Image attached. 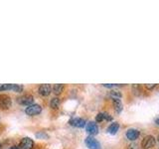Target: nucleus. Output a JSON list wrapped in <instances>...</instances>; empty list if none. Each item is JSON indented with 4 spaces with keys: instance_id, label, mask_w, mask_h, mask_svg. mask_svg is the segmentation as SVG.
Wrapping results in <instances>:
<instances>
[{
    "instance_id": "nucleus-6",
    "label": "nucleus",
    "mask_w": 159,
    "mask_h": 149,
    "mask_svg": "<svg viewBox=\"0 0 159 149\" xmlns=\"http://www.w3.org/2000/svg\"><path fill=\"white\" fill-rule=\"evenodd\" d=\"M34 141L29 137H24L19 144V149H33Z\"/></svg>"
},
{
    "instance_id": "nucleus-21",
    "label": "nucleus",
    "mask_w": 159,
    "mask_h": 149,
    "mask_svg": "<svg viewBox=\"0 0 159 149\" xmlns=\"http://www.w3.org/2000/svg\"><path fill=\"white\" fill-rule=\"evenodd\" d=\"M128 149H138V145L136 143H131L128 145Z\"/></svg>"
},
{
    "instance_id": "nucleus-17",
    "label": "nucleus",
    "mask_w": 159,
    "mask_h": 149,
    "mask_svg": "<svg viewBox=\"0 0 159 149\" xmlns=\"http://www.w3.org/2000/svg\"><path fill=\"white\" fill-rule=\"evenodd\" d=\"M132 91L134 92V93H135L136 96H138V94L140 93V86H139V84H133Z\"/></svg>"
},
{
    "instance_id": "nucleus-18",
    "label": "nucleus",
    "mask_w": 159,
    "mask_h": 149,
    "mask_svg": "<svg viewBox=\"0 0 159 149\" xmlns=\"http://www.w3.org/2000/svg\"><path fill=\"white\" fill-rule=\"evenodd\" d=\"M13 92L15 93H20L23 91V87L22 86H19V84H13Z\"/></svg>"
},
{
    "instance_id": "nucleus-11",
    "label": "nucleus",
    "mask_w": 159,
    "mask_h": 149,
    "mask_svg": "<svg viewBox=\"0 0 159 149\" xmlns=\"http://www.w3.org/2000/svg\"><path fill=\"white\" fill-rule=\"evenodd\" d=\"M64 88L65 86L63 84H54V87H53V92L55 94H60L64 91Z\"/></svg>"
},
{
    "instance_id": "nucleus-16",
    "label": "nucleus",
    "mask_w": 159,
    "mask_h": 149,
    "mask_svg": "<svg viewBox=\"0 0 159 149\" xmlns=\"http://www.w3.org/2000/svg\"><path fill=\"white\" fill-rule=\"evenodd\" d=\"M109 96H111V97H112L113 99H119L121 97V93L118 92V91H111V93H109Z\"/></svg>"
},
{
    "instance_id": "nucleus-23",
    "label": "nucleus",
    "mask_w": 159,
    "mask_h": 149,
    "mask_svg": "<svg viewBox=\"0 0 159 149\" xmlns=\"http://www.w3.org/2000/svg\"><path fill=\"white\" fill-rule=\"evenodd\" d=\"M156 87V84H146V88H148V89H151V88H155Z\"/></svg>"
},
{
    "instance_id": "nucleus-8",
    "label": "nucleus",
    "mask_w": 159,
    "mask_h": 149,
    "mask_svg": "<svg viewBox=\"0 0 159 149\" xmlns=\"http://www.w3.org/2000/svg\"><path fill=\"white\" fill-rule=\"evenodd\" d=\"M86 130L87 132H89V134H92V135H93V134H97L98 132V127L97 125L96 122L93 121H89L86 124Z\"/></svg>"
},
{
    "instance_id": "nucleus-3",
    "label": "nucleus",
    "mask_w": 159,
    "mask_h": 149,
    "mask_svg": "<svg viewBox=\"0 0 159 149\" xmlns=\"http://www.w3.org/2000/svg\"><path fill=\"white\" fill-rule=\"evenodd\" d=\"M156 143V139L154 138L152 135H147L143 138L142 143H141V146L143 149H150L152 148Z\"/></svg>"
},
{
    "instance_id": "nucleus-25",
    "label": "nucleus",
    "mask_w": 159,
    "mask_h": 149,
    "mask_svg": "<svg viewBox=\"0 0 159 149\" xmlns=\"http://www.w3.org/2000/svg\"><path fill=\"white\" fill-rule=\"evenodd\" d=\"M155 122H156V123L158 124V125H159V117H158V118H156V120H155Z\"/></svg>"
},
{
    "instance_id": "nucleus-2",
    "label": "nucleus",
    "mask_w": 159,
    "mask_h": 149,
    "mask_svg": "<svg viewBox=\"0 0 159 149\" xmlns=\"http://www.w3.org/2000/svg\"><path fill=\"white\" fill-rule=\"evenodd\" d=\"M41 111H42V107L37 103H33V104H31V106H27L26 109H25L26 114H28V115H30V116L38 115L39 113H41Z\"/></svg>"
},
{
    "instance_id": "nucleus-24",
    "label": "nucleus",
    "mask_w": 159,
    "mask_h": 149,
    "mask_svg": "<svg viewBox=\"0 0 159 149\" xmlns=\"http://www.w3.org/2000/svg\"><path fill=\"white\" fill-rule=\"evenodd\" d=\"M106 88H114V87H117V84H103Z\"/></svg>"
},
{
    "instance_id": "nucleus-7",
    "label": "nucleus",
    "mask_w": 159,
    "mask_h": 149,
    "mask_svg": "<svg viewBox=\"0 0 159 149\" xmlns=\"http://www.w3.org/2000/svg\"><path fill=\"white\" fill-rule=\"evenodd\" d=\"M51 92H52V87L50 86L49 84H43L38 88V93L40 96H42V97L49 96V94L51 93Z\"/></svg>"
},
{
    "instance_id": "nucleus-9",
    "label": "nucleus",
    "mask_w": 159,
    "mask_h": 149,
    "mask_svg": "<svg viewBox=\"0 0 159 149\" xmlns=\"http://www.w3.org/2000/svg\"><path fill=\"white\" fill-rule=\"evenodd\" d=\"M139 136V131L137 130V129H134V128H130L128 129V130L126 131V137L129 139V140H135V139H137Z\"/></svg>"
},
{
    "instance_id": "nucleus-13",
    "label": "nucleus",
    "mask_w": 159,
    "mask_h": 149,
    "mask_svg": "<svg viewBox=\"0 0 159 149\" xmlns=\"http://www.w3.org/2000/svg\"><path fill=\"white\" fill-rule=\"evenodd\" d=\"M113 106L117 112H120L122 111V103L120 99H113Z\"/></svg>"
},
{
    "instance_id": "nucleus-22",
    "label": "nucleus",
    "mask_w": 159,
    "mask_h": 149,
    "mask_svg": "<svg viewBox=\"0 0 159 149\" xmlns=\"http://www.w3.org/2000/svg\"><path fill=\"white\" fill-rule=\"evenodd\" d=\"M36 136H37V137H45V138H47V137H48L47 134H45V133H43V132H38V133L36 134Z\"/></svg>"
},
{
    "instance_id": "nucleus-1",
    "label": "nucleus",
    "mask_w": 159,
    "mask_h": 149,
    "mask_svg": "<svg viewBox=\"0 0 159 149\" xmlns=\"http://www.w3.org/2000/svg\"><path fill=\"white\" fill-rule=\"evenodd\" d=\"M12 106V99L7 94L0 93V108L8 109Z\"/></svg>"
},
{
    "instance_id": "nucleus-26",
    "label": "nucleus",
    "mask_w": 159,
    "mask_h": 149,
    "mask_svg": "<svg viewBox=\"0 0 159 149\" xmlns=\"http://www.w3.org/2000/svg\"><path fill=\"white\" fill-rule=\"evenodd\" d=\"M11 149H19V148H18L17 146H12V147H11Z\"/></svg>"
},
{
    "instance_id": "nucleus-28",
    "label": "nucleus",
    "mask_w": 159,
    "mask_h": 149,
    "mask_svg": "<svg viewBox=\"0 0 159 149\" xmlns=\"http://www.w3.org/2000/svg\"><path fill=\"white\" fill-rule=\"evenodd\" d=\"M158 141H159V135H158Z\"/></svg>"
},
{
    "instance_id": "nucleus-10",
    "label": "nucleus",
    "mask_w": 159,
    "mask_h": 149,
    "mask_svg": "<svg viewBox=\"0 0 159 149\" xmlns=\"http://www.w3.org/2000/svg\"><path fill=\"white\" fill-rule=\"evenodd\" d=\"M70 123L72 124L73 126H76V127H84V125H86V120L83 118H80V117H76V118H73L71 121H70Z\"/></svg>"
},
{
    "instance_id": "nucleus-20",
    "label": "nucleus",
    "mask_w": 159,
    "mask_h": 149,
    "mask_svg": "<svg viewBox=\"0 0 159 149\" xmlns=\"http://www.w3.org/2000/svg\"><path fill=\"white\" fill-rule=\"evenodd\" d=\"M103 117H104V119H106V120H111V119H112V117L111 116V115H109V114L108 113H107V112H103Z\"/></svg>"
},
{
    "instance_id": "nucleus-14",
    "label": "nucleus",
    "mask_w": 159,
    "mask_h": 149,
    "mask_svg": "<svg viewBox=\"0 0 159 149\" xmlns=\"http://www.w3.org/2000/svg\"><path fill=\"white\" fill-rule=\"evenodd\" d=\"M60 103H61V101H60V98L59 97H54V98H52L51 102H50V106H51L52 108L57 109L60 106Z\"/></svg>"
},
{
    "instance_id": "nucleus-27",
    "label": "nucleus",
    "mask_w": 159,
    "mask_h": 149,
    "mask_svg": "<svg viewBox=\"0 0 159 149\" xmlns=\"http://www.w3.org/2000/svg\"><path fill=\"white\" fill-rule=\"evenodd\" d=\"M0 149H1V144H0Z\"/></svg>"
},
{
    "instance_id": "nucleus-15",
    "label": "nucleus",
    "mask_w": 159,
    "mask_h": 149,
    "mask_svg": "<svg viewBox=\"0 0 159 149\" xmlns=\"http://www.w3.org/2000/svg\"><path fill=\"white\" fill-rule=\"evenodd\" d=\"M9 89H13V84H0V92L3 91H9Z\"/></svg>"
},
{
    "instance_id": "nucleus-19",
    "label": "nucleus",
    "mask_w": 159,
    "mask_h": 149,
    "mask_svg": "<svg viewBox=\"0 0 159 149\" xmlns=\"http://www.w3.org/2000/svg\"><path fill=\"white\" fill-rule=\"evenodd\" d=\"M103 119H104V117H103V112L98 113V115H97V117H96V120H97L98 122H101V121H102Z\"/></svg>"
},
{
    "instance_id": "nucleus-4",
    "label": "nucleus",
    "mask_w": 159,
    "mask_h": 149,
    "mask_svg": "<svg viewBox=\"0 0 159 149\" xmlns=\"http://www.w3.org/2000/svg\"><path fill=\"white\" fill-rule=\"evenodd\" d=\"M86 145L89 149H101V143H99L93 135H89L86 138Z\"/></svg>"
},
{
    "instance_id": "nucleus-12",
    "label": "nucleus",
    "mask_w": 159,
    "mask_h": 149,
    "mask_svg": "<svg viewBox=\"0 0 159 149\" xmlns=\"http://www.w3.org/2000/svg\"><path fill=\"white\" fill-rule=\"evenodd\" d=\"M118 128H119V124H118L117 122H113V123H111V125L108 126L107 131H108L109 133H111V134H114V133H116V132H117Z\"/></svg>"
},
{
    "instance_id": "nucleus-5",
    "label": "nucleus",
    "mask_w": 159,
    "mask_h": 149,
    "mask_svg": "<svg viewBox=\"0 0 159 149\" xmlns=\"http://www.w3.org/2000/svg\"><path fill=\"white\" fill-rule=\"evenodd\" d=\"M17 102L21 106H29L31 104L34 103V97L30 94H25V96H22L17 98Z\"/></svg>"
}]
</instances>
